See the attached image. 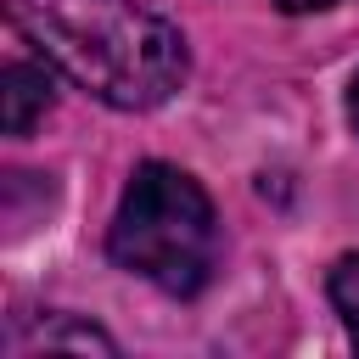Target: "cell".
Here are the masks:
<instances>
[{"label":"cell","instance_id":"1","mask_svg":"<svg viewBox=\"0 0 359 359\" xmlns=\"http://www.w3.org/2000/svg\"><path fill=\"white\" fill-rule=\"evenodd\" d=\"M17 34L118 112L163 107L185 84V39L135 0H6Z\"/></svg>","mask_w":359,"mask_h":359},{"label":"cell","instance_id":"2","mask_svg":"<svg viewBox=\"0 0 359 359\" xmlns=\"http://www.w3.org/2000/svg\"><path fill=\"white\" fill-rule=\"evenodd\" d=\"M107 252L118 269L174 297H196L219 258V219L208 191L174 163H140L112 213Z\"/></svg>","mask_w":359,"mask_h":359},{"label":"cell","instance_id":"3","mask_svg":"<svg viewBox=\"0 0 359 359\" xmlns=\"http://www.w3.org/2000/svg\"><path fill=\"white\" fill-rule=\"evenodd\" d=\"M0 95H6V135H28L39 123V112L50 107V73L28 67V62H6Z\"/></svg>","mask_w":359,"mask_h":359},{"label":"cell","instance_id":"4","mask_svg":"<svg viewBox=\"0 0 359 359\" xmlns=\"http://www.w3.org/2000/svg\"><path fill=\"white\" fill-rule=\"evenodd\" d=\"M325 292H331V303H337V314H342V325H348V337L359 348V252H348V258L331 264Z\"/></svg>","mask_w":359,"mask_h":359},{"label":"cell","instance_id":"5","mask_svg":"<svg viewBox=\"0 0 359 359\" xmlns=\"http://www.w3.org/2000/svg\"><path fill=\"white\" fill-rule=\"evenodd\" d=\"M39 348H95V353H118V342L107 337V331H95V325H67V320H45L39 325V337H34Z\"/></svg>","mask_w":359,"mask_h":359},{"label":"cell","instance_id":"6","mask_svg":"<svg viewBox=\"0 0 359 359\" xmlns=\"http://www.w3.org/2000/svg\"><path fill=\"white\" fill-rule=\"evenodd\" d=\"M275 6L297 17V11H325V6H337V0H275Z\"/></svg>","mask_w":359,"mask_h":359},{"label":"cell","instance_id":"7","mask_svg":"<svg viewBox=\"0 0 359 359\" xmlns=\"http://www.w3.org/2000/svg\"><path fill=\"white\" fill-rule=\"evenodd\" d=\"M348 118H353V129H359V73H353V84H348Z\"/></svg>","mask_w":359,"mask_h":359}]
</instances>
